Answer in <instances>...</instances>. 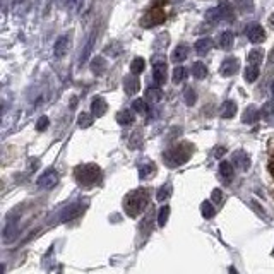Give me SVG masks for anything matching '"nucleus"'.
Wrapping results in <instances>:
<instances>
[{
	"label": "nucleus",
	"instance_id": "f257e3e1",
	"mask_svg": "<svg viewBox=\"0 0 274 274\" xmlns=\"http://www.w3.org/2000/svg\"><path fill=\"white\" fill-rule=\"evenodd\" d=\"M192 153H194V146L192 144L180 143V144L173 146L172 149H168L167 153H163V161L170 168L180 167V165L187 163L188 159H190Z\"/></svg>",
	"mask_w": 274,
	"mask_h": 274
},
{
	"label": "nucleus",
	"instance_id": "f03ea898",
	"mask_svg": "<svg viewBox=\"0 0 274 274\" xmlns=\"http://www.w3.org/2000/svg\"><path fill=\"white\" fill-rule=\"evenodd\" d=\"M148 202H149V194L146 188H137V190L130 192L129 196L125 197V202H124V207H125V212L132 218L139 216L146 207H148Z\"/></svg>",
	"mask_w": 274,
	"mask_h": 274
},
{
	"label": "nucleus",
	"instance_id": "7ed1b4c3",
	"mask_svg": "<svg viewBox=\"0 0 274 274\" xmlns=\"http://www.w3.org/2000/svg\"><path fill=\"white\" fill-rule=\"evenodd\" d=\"M74 175H75V178H77V182L84 187L96 185V183H100L103 178L101 170L98 168L96 165H79V167L75 168Z\"/></svg>",
	"mask_w": 274,
	"mask_h": 274
},
{
	"label": "nucleus",
	"instance_id": "20e7f679",
	"mask_svg": "<svg viewBox=\"0 0 274 274\" xmlns=\"http://www.w3.org/2000/svg\"><path fill=\"white\" fill-rule=\"evenodd\" d=\"M165 19H167V16H165V12L161 9H153V11H149L148 14H144V17L141 19V26L153 28V26H158V24H161V22H165Z\"/></svg>",
	"mask_w": 274,
	"mask_h": 274
},
{
	"label": "nucleus",
	"instance_id": "39448f33",
	"mask_svg": "<svg viewBox=\"0 0 274 274\" xmlns=\"http://www.w3.org/2000/svg\"><path fill=\"white\" fill-rule=\"evenodd\" d=\"M207 17L214 19V21H231V19H233V11H231L228 4H221L220 7L211 9V11L207 12Z\"/></svg>",
	"mask_w": 274,
	"mask_h": 274
},
{
	"label": "nucleus",
	"instance_id": "423d86ee",
	"mask_svg": "<svg viewBox=\"0 0 274 274\" xmlns=\"http://www.w3.org/2000/svg\"><path fill=\"white\" fill-rule=\"evenodd\" d=\"M245 35H247L250 43H262V41L266 40V31H264V28L261 24H257V22L249 24L247 30H245Z\"/></svg>",
	"mask_w": 274,
	"mask_h": 274
},
{
	"label": "nucleus",
	"instance_id": "0eeeda50",
	"mask_svg": "<svg viewBox=\"0 0 274 274\" xmlns=\"http://www.w3.org/2000/svg\"><path fill=\"white\" fill-rule=\"evenodd\" d=\"M57 182H59V173L55 172V170H46V172L41 175L40 178H38V187L41 188H53L57 185Z\"/></svg>",
	"mask_w": 274,
	"mask_h": 274
},
{
	"label": "nucleus",
	"instance_id": "6e6552de",
	"mask_svg": "<svg viewBox=\"0 0 274 274\" xmlns=\"http://www.w3.org/2000/svg\"><path fill=\"white\" fill-rule=\"evenodd\" d=\"M231 161H233V165L237 167L238 170H242V172H247V170L250 168V158L249 154L245 153V151L238 149L235 151L233 156H231Z\"/></svg>",
	"mask_w": 274,
	"mask_h": 274
},
{
	"label": "nucleus",
	"instance_id": "1a4fd4ad",
	"mask_svg": "<svg viewBox=\"0 0 274 274\" xmlns=\"http://www.w3.org/2000/svg\"><path fill=\"white\" fill-rule=\"evenodd\" d=\"M238 69H240V62L237 59H233V57H230V59H226L225 62L221 64L220 72H221V75H225V77H230V75L237 74Z\"/></svg>",
	"mask_w": 274,
	"mask_h": 274
},
{
	"label": "nucleus",
	"instance_id": "9d476101",
	"mask_svg": "<svg viewBox=\"0 0 274 274\" xmlns=\"http://www.w3.org/2000/svg\"><path fill=\"white\" fill-rule=\"evenodd\" d=\"M124 89L127 94H130V96H134V94L139 93L141 89V81L139 77H137V74H132L127 75V77H124Z\"/></svg>",
	"mask_w": 274,
	"mask_h": 274
},
{
	"label": "nucleus",
	"instance_id": "9b49d317",
	"mask_svg": "<svg viewBox=\"0 0 274 274\" xmlns=\"http://www.w3.org/2000/svg\"><path fill=\"white\" fill-rule=\"evenodd\" d=\"M153 79L158 86H163L167 83V62H154V69H153Z\"/></svg>",
	"mask_w": 274,
	"mask_h": 274
},
{
	"label": "nucleus",
	"instance_id": "f8f14e48",
	"mask_svg": "<svg viewBox=\"0 0 274 274\" xmlns=\"http://www.w3.org/2000/svg\"><path fill=\"white\" fill-rule=\"evenodd\" d=\"M89 69H91V72L94 75H103L106 72V69H108L106 59H105V57H101V55H96L91 60V64H89Z\"/></svg>",
	"mask_w": 274,
	"mask_h": 274
},
{
	"label": "nucleus",
	"instance_id": "ddd939ff",
	"mask_svg": "<svg viewBox=\"0 0 274 274\" xmlns=\"http://www.w3.org/2000/svg\"><path fill=\"white\" fill-rule=\"evenodd\" d=\"M84 211V206L83 204H70L67 206L65 209L62 211V214H60V220L62 221H70V220H74V218H77L79 214Z\"/></svg>",
	"mask_w": 274,
	"mask_h": 274
},
{
	"label": "nucleus",
	"instance_id": "4468645a",
	"mask_svg": "<svg viewBox=\"0 0 274 274\" xmlns=\"http://www.w3.org/2000/svg\"><path fill=\"white\" fill-rule=\"evenodd\" d=\"M69 36L64 35L60 36L59 40L55 41V46H53V55L57 57V59H62V57H65V53H67L69 50Z\"/></svg>",
	"mask_w": 274,
	"mask_h": 274
},
{
	"label": "nucleus",
	"instance_id": "2eb2a0df",
	"mask_svg": "<svg viewBox=\"0 0 274 274\" xmlns=\"http://www.w3.org/2000/svg\"><path fill=\"white\" fill-rule=\"evenodd\" d=\"M91 110H93V115L96 117V119H100V117H103L108 110V105L105 101V98L101 96H96L94 100L91 101Z\"/></svg>",
	"mask_w": 274,
	"mask_h": 274
},
{
	"label": "nucleus",
	"instance_id": "dca6fc26",
	"mask_svg": "<svg viewBox=\"0 0 274 274\" xmlns=\"http://www.w3.org/2000/svg\"><path fill=\"white\" fill-rule=\"evenodd\" d=\"M220 115L223 117V119H233L235 115H237V103L235 101H225L223 105L220 106Z\"/></svg>",
	"mask_w": 274,
	"mask_h": 274
},
{
	"label": "nucleus",
	"instance_id": "f3484780",
	"mask_svg": "<svg viewBox=\"0 0 274 274\" xmlns=\"http://www.w3.org/2000/svg\"><path fill=\"white\" fill-rule=\"evenodd\" d=\"M17 237V220H9L6 228H4V242H12Z\"/></svg>",
	"mask_w": 274,
	"mask_h": 274
},
{
	"label": "nucleus",
	"instance_id": "a211bd4d",
	"mask_svg": "<svg viewBox=\"0 0 274 274\" xmlns=\"http://www.w3.org/2000/svg\"><path fill=\"white\" fill-rule=\"evenodd\" d=\"M212 46H214V41H212L211 38H201V40L196 41V46H194V48H196L197 55H206Z\"/></svg>",
	"mask_w": 274,
	"mask_h": 274
},
{
	"label": "nucleus",
	"instance_id": "6ab92c4d",
	"mask_svg": "<svg viewBox=\"0 0 274 274\" xmlns=\"http://www.w3.org/2000/svg\"><path fill=\"white\" fill-rule=\"evenodd\" d=\"M259 120V110L256 106H247V110L243 112V117H242V122L243 124H247V125H252V124H256V122Z\"/></svg>",
	"mask_w": 274,
	"mask_h": 274
},
{
	"label": "nucleus",
	"instance_id": "aec40b11",
	"mask_svg": "<svg viewBox=\"0 0 274 274\" xmlns=\"http://www.w3.org/2000/svg\"><path fill=\"white\" fill-rule=\"evenodd\" d=\"M156 172V167L153 161H144L139 165V178L141 180H146V178H149L151 175H154Z\"/></svg>",
	"mask_w": 274,
	"mask_h": 274
},
{
	"label": "nucleus",
	"instance_id": "412c9836",
	"mask_svg": "<svg viewBox=\"0 0 274 274\" xmlns=\"http://www.w3.org/2000/svg\"><path fill=\"white\" fill-rule=\"evenodd\" d=\"M187 55H188V46L187 45H178L177 48L172 51V60L175 64L183 62V60L187 59Z\"/></svg>",
	"mask_w": 274,
	"mask_h": 274
},
{
	"label": "nucleus",
	"instance_id": "4be33fe9",
	"mask_svg": "<svg viewBox=\"0 0 274 274\" xmlns=\"http://www.w3.org/2000/svg\"><path fill=\"white\" fill-rule=\"evenodd\" d=\"M134 119H135V115H134V112H132V110H122V112L117 113V122H119L120 125L134 124Z\"/></svg>",
	"mask_w": 274,
	"mask_h": 274
},
{
	"label": "nucleus",
	"instance_id": "5701e85b",
	"mask_svg": "<svg viewBox=\"0 0 274 274\" xmlns=\"http://www.w3.org/2000/svg\"><path fill=\"white\" fill-rule=\"evenodd\" d=\"M233 41H235V36H233V33H231V31L221 33V36H220V46H221V48L230 50L231 46H233Z\"/></svg>",
	"mask_w": 274,
	"mask_h": 274
},
{
	"label": "nucleus",
	"instance_id": "b1692460",
	"mask_svg": "<svg viewBox=\"0 0 274 274\" xmlns=\"http://www.w3.org/2000/svg\"><path fill=\"white\" fill-rule=\"evenodd\" d=\"M161 98H163V93L159 88H148L146 89V100L148 101L158 103V101H161Z\"/></svg>",
	"mask_w": 274,
	"mask_h": 274
},
{
	"label": "nucleus",
	"instance_id": "393cba45",
	"mask_svg": "<svg viewBox=\"0 0 274 274\" xmlns=\"http://www.w3.org/2000/svg\"><path fill=\"white\" fill-rule=\"evenodd\" d=\"M192 74H194V77H196V79H204L206 75H207V67H206V64H202V62L192 64Z\"/></svg>",
	"mask_w": 274,
	"mask_h": 274
},
{
	"label": "nucleus",
	"instance_id": "a878e982",
	"mask_svg": "<svg viewBox=\"0 0 274 274\" xmlns=\"http://www.w3.org/2000/svg\"><path fill=\"white\" fill-rule=\"evenodd\" d=\"M220 173H221V177H223L225 180L233 178V165L228 163V161H221L220 163Z\"/></svg>",
	"mask_w": 274,
	"mask_h": 274
},
{
	"label": "nucleus",
	"instance_id": "bb28decb",
	"mask_svg": "<svg viewBox=\"0 0 274 274\" xmlns=\"http://www.w3.org/2000/svg\"><path fill=\"white\" fill-rule=\"evenodd\" d=\"M201 214L204 216L206 220L212 218V216L216 214V209H214V206H212L209 201H204V202H202V204H201Z\"/></svg>",
	"mask_w": 274,
	"mask_h": 274
},
{
	"label": "nucleus",
	"instance_id": "cd10ccee",
	"mask_svg": "<svg viewBox=\"0 0 274 274\" xmlns=\"http://www.w3.org/2000/svg\"><path fill=\"white\" fill-rule=\"evenodd\" d=\"M170 196H172V185H170V183H167V185H161V187L158 188L156 199H158L159 202H165Z\"/></svg>",
	"mask_w": 274,
	"mask_h": 274
},
{
	"label": "nucleus",
	"instance_id": "c85d7f7f",
	"mask_svg": "<svg viewBox=\"0 0 274 274\" xmlns=\"http://www.w3.org/2000/svg\"><path fill=\"white\" fill-rule=\"evenodd\" d=\"M93 113H86V112H83L81 115H79V119H77V124L81 129H88V127H91L93 124Z\"/></svg>",
	"mask_w": 274,
	"mask_h": 274
},
{
	"label": "nucleus",
	"instance_id": "c756f323",
	"mask_svg": "<svg viewBox=\"0 0 274 274\" xmlns=\"http://www.w3.org/2000/svg\"><path fill=\"white\" fill-rule=\"evenodd\" d=\"M243 77H245V81H247V83H256L257 77H259V69L256 67V65H250V67L245 69Z\"/></svg>",
	"mask_w": 274,
	"mask_h": 274
},
{
	"label": "nucleus",
	"instance_id": "7c9ffc66",
	"mask_svg": "<svg viewBox=\"0 0 274 274\" xmlns=\"http://www.w3.org/2000/svg\"><path fill=\"white\" fill-rule=\"evenodd\" d=\"M247 60H249V62L252 64V65L261 64L262 60H264V51H262V50H252V51H249Z\"/></svg>",
	"mask_w": 274,
	"mask_h": 274
},
{
	"label": "nucleus",
	"instance_id": "2f4dec72",
	"mask_svg": "<svg viewBox=\"0 0 274 274\" xmlns=\"http://www.w3.org/2000/svg\"><path fill=\"white\" fill-rule=\"evenodd\" d=\"M144 67H146L144 59H141V57H139V59H134V60H132V64H130V72L139 75L141 72H144Z\"/></svg>",
	"mask_w": 274,
	"mask_h": 274
},
{
	"label": "nucleus",
	"instance_id": "473e14b6",
	"mask_svg": "<svg viewBox=\"0 0 274 274\" xmlns=\"http://www.w3.org/2000/svg\"><path fill=\"white\" fill-rule=\"evenodd\" d=\"M185 77H187V69H185V67L178 65V67L173 69V83H175V84L185 81Z\"/></svg>",
	"mask_w": 274,
	"mask_h": 274
},
{
	"label": "nucleus",
	"instance_id": "72a5a7b5",
	"mask_svg": "<svg viewBox=\"0 0 274 274\" xmlns=\"http://www.w3.org/2000/svg\"><path fill=\"white\" fill-rule=\"evenodd\" d=\"M146 101L148 100L137 98V100H134V103H132V110H135L137 113H141V115H146V113H148V103Z\"/></svg>",
	"mask_w": 274,
	"mask_h": 274
},
{
	"label": "nucleus",
	"instance_id": "f704fd0d",
	"mask_svg": "<svg viewBox=\"0 0 274 274\" xmlns=\"http://www.w3.org/2000/svg\"><path fill=\"white\" fill-rule=\"evenodd\" d=\"M183 100H185V105H187V106L196 105V101H197V93L194 91L192 88H187L185 91H183Z\"/></svg>",
	"mask_w": 274,
	"mask_h": 274
},
{
	"label": "nucleus",
	"instance_id": "c9c22d12",
	"mask_svg": "<svg viewBox=\"0 0 274 274\" xmlns=\"http://www.w3.org/2000/svg\"><path fill=\"white\" fill-rule=\"evenodd\" d=\"M168 218H170V206H163L158 212V225L165 226L168 223Z\"/></svg>",
	"mask_w": 274,
	"mask_h": 274
},
{
	"label": "nucleus",
	"instance_id": "e433bc0d",
	"mask_svg": "<svg viewBox=\"0 0 274 274\" xmlns=\"http://www.w3.org/2000/svg\"><path fill=\"white\" fill-rule=\"evenodd\" d=\"M141 231H143L144 235H148V233H151V228H153V214H148L146 218L141 221Z\"/></svg>",
	"mask_w": 274,
	"mask_h": 274
},
{
	"label": "nucleus",
	"instance_id": "4c0bfd02",
	"mask_svg": "<svg viewBox=\"0 0 274 274\" xmlns=\"http://www.w3.org/2000/svg\"><path fill=\"white\" fill-rule=\"evenodd\" d=\"M233 4L238 7L240 12H247V11L250 12L254 9V6H252V2H250V0H233Z\"/></svg>",
	"mask_w": 274,
	"mask_h": 274
},
{
	"label": "nucleus",
	"instance_id": "58836bf2",
	"mask_svg": "<svg viewBox=\"0 0 274 274\" xmlns=\"http://www.w3.org/2000/svg\"><path fill=\"white\" fill-rule=\"evenodd\" d=\"M272 113H274V100H269L267 103H264L262 115L264 117H269V115H272Z\"/></svg>",
	"mask_w": 274,
	"mask_h": 274
},
{
	"label": "nucleus",
	"instance_id": "ea45409f",
	"mask_svg": "<svg viewBox=\"0 0 274 274\" xmlns=\"http://www.w3.org/2000/svg\"><path fill=\"white\" fill-rule=\"evenodd\" d=\"M48 129V117H40L36 122V130H46Z\"/></svg>",
	"mask_w": 274,
	"mask_h": 274
},
{
	"label": "nucleus",
	"instance_id": "a19ab883",
	"mask_svg": "<svg viewBox=\"0 0 274 274\" xmlns=\"http://www.w3.org/2000/svg\"><path fill=\"white\" fill-rule=\"evenodd\" d=\"M212 201H214L216 204H220V202L223 201V190H220V188H214V190H212Z\"/></svg>",
	"mask_w": 274,
	"mask_h": 274
},
{
	"label": "nucleus",
	"instance_id": "79ce46f5",
	"mask_svg": "<svg viewBox=\"0 0 274 274\" xmlns=\"http://www.w3.org/2000/svg\"><path fill=\"white\" fill-rule=\"evenodd\" d=\"M91 46H93V38L88 41L86 48H84V51H83V55H81V62H86V60H88V55H89V51H91Z\"/></svg>",
	"mask_w": 274,
	"mask_h": 274
},
{
	"label": "nucleus",
	"instance_id": "37998d69",
	"mask_svg": "<svg viewBox=\"0 0 274 274\" xmlns=\"http://www.w3.org/2000/svg\"><path fill=\"white\" fill-rule=\"evenodd\" d=\"M75 4H77V0H64V6L69 7V9H72Z\"/></svg>",
	"mask_w": 274,
	"mask_h": 274
},
{
	"label": "nucleus",
	"instance_id": "c03bdc74",
	"mask_svg": "<svg viewBox=\"0 0 274 274\" xmlns=\"http://www.w3.org/2000/svg\"><path fill=\"white\" fill-rule=\"evenodd\" d=\"M225 154V149H218V153H216V156H218V158H220V156H223Z\"/></svg>",
	"mask_w": 274,
	"mask_h": 274
},
{
	"label": "nucleus",
	"instance_id": "a18cd8bd",
	"mask_svg": "<svg viewBox=\"0 0 274 274\" xmlns=\"http://www.w3.org/2000/svg\"><path fill=\"white\" fill-rule=\"evenodd\" d=\"M271 91H272V94H274V81H272V84H271Z\"/></svg>",
	"mask_w": 274,
	"mask_h": 274
}]
</instances>
